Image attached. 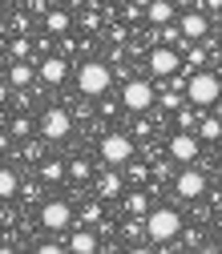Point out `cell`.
Segmentation results:
<instances>
[{
	"instance_id": "obj_30",
	"label": "cell",
	"mask_w": 222,
	"mask_h": 254,
	"mask_svg": "<svg viewBox=\"0 0 222 254\" xmlns=\"http://www.w3.org/2000/svg\"><path fill=\"white\" fill-rule=\"evenodd\" d=\"M218 157H222V149H218Z\"/></svg>"
},
{
	"instance_id": "obj_4",
	"label": "cell",
	"mask_w": 222,
	"mask_h": 254,
	"mask_svg": "<svg viewBox=\"0 0 222 254\" xmlns=\"http://www.w3.org/2000/svg\"><path fill=\"white\" fill-rule=\"evenodd\" d=\"M97 153H101L105 166H130L134 162V137L130 133H105Z\"/></svg>"
},
{
	"instance_id": "obj_12",
	"label": "cell",
	"mask_w": 222,
	"mask_h": 254,
	"mask_svg": "<svg viewBox=\"0 0 222 254\" xmlns=\"http://www.w3.org/2000/svg\"><path fill=\"white\" fill-rule=\"evenodd\" d=\"M37 77H41L45 85H61V81L69 77V61H65V57H45L41 69H37Z\"/></svg>"
},
{
	"instance_id": "obj_7",
	"label": "cell",
	"mask_w": 222,
	"mask_h": 254,
	"mask_svg": "<svg viewBox=\"0 0 222 254\" xmlns=\"http://www.w3.org/2000/svg\"><path fill=\"white\" fill-rule=\"evenodd\" d=\"M41 133H45V141H65V137L73 133V117H69V109H61V105L45 109V113H41Z\"/></svg>"
},
{
	"instance_id": "obj_21",
	"label": "cell",
	"mask_w": 222,
	"mask_h": 254,
	"mask_svg": "<svg viewBox=\"0 0 222 254\" xmlns=\"http://www.w3.org/2000/svg\"><path fill=\"white\" fill-rule=\"evenodd\" d=\"M194 109H198V105H190V101L178 109V129H198V113H194Z\"/></svg>"
},
{
	"instance_id": "obj_17",
	"label": "cell",
	"mask_w": 222,
	"mask_h": 254,
	"mask_svg": "<svg viewBox=\"0 0 222 254\" xmlns=\"http://www.w3.org/2000/svg\"><path fill=\"white\" fill-rule=\"evenodd\" d=\"M198 137L202 141H222V117H202L198 121Z\"/></svg>"
},
{
	"instance_id": "obj_14",
	"label": "cell",
	"mask_w": 222,
	"mask_h": 254,
	"mask_svg": "<svg viewBox=\"0 0 222 254\" xmlns=\"http://www.w3.org/2000/svg\"><path fill=\"white\" fill-rule=\"evenodd\" d=\"M69 250L73 254H93V250H97V234H93V230H73L69 234Z\"/></svg>"
},
{
	"instance_id": "obj_16",
	"label": "cell",
	"mask_w": 222,
	"mask_h": 254,
	"mask_svg": "<svg viewBox=\"0 0 222 254\" xmlns=\"http://www.w3.org/2000/svg\"><path fill=\"white\" fill-rule=\"evenodd\" d=\"M45 28H49V33H69V28H73V16L61 12V8H53V12H45Z\"/></svg>"
},
{
	"instance_id": "obj_1",
	"label": "cell",
	"mask_w": 222,
	"mask_h": 254,
	"mask_svg": "<svg viewBox=\"0 0 222 254\" xmlns=\"http://www.w3.org/2000/svg\"><path fill=\"white\" fill-rule=\"evenodd\" d=\"M218 97H222V77L218 73H206V69L190 73V81H186V101L190 105L206 109V105H218Z\"/></svg>"
},
{
	"instance_id": "obj_5",
	"label": "cell",
	"mask_w": 222,
	"mask_h": 254,
	"mask_svg": "<svg viewBox=\"0 0 222 254\" xmlns=\"http://www.w3.org/2000/svg\"><path fill=\"white\" fill-rule=\"evenodd\" d=\"M153 101H157V93H153L149 81H142V77H130V81H125V89H121V105L130 109V113H146Z\"/></svg>"
},
{
	"instance_id": "obj_25",
	"label": "cell",
	"mask_w": 222,
	"mask_h": 254,
	"mask_svg": "<svg viewBox=\"0 0 222 254\" xmlns=\"http://www.w3.org/2000/svg\"><path fill=\"white\" fill-rule=\"evenodd\" d=\"M28 129H33V121H28V117H16L12 121V137H28Z\"/></svg>"
},
{
	"instance_id": "obj_8",
	"label": "cell",
	"mask_w": 222,
	"mask_h": 254,
	"mask_svg": "<svg viewBox=\"0 0 222 254\" xmlns=\"http://www.w3.org/2000/svg\"><path fill=\"white\" fill-rule=\"evenodd\" d=\"M41 226L53 230V234H65V230L73 226V206H69V202H61V198L45 202V206H41Z\"/></svg>"
},
{
	"instance_id": "obj_26",
	"label": "cell",
	"mask_w": 222,
	"mask_h": 254,
	"mask_svg": "<svg viewBox=\"0 0 222 254\" xmlns=\"http://www.w3.org/2000/svg\"><path fill=\"white\" fill-rule=\"evenodd\" d=\"M81 222H85V226H93V222H101V210H97V206H85V210H81Z\"/></svg>"
},
{
	"instance_id": "obj_23",
	"label": "cell",
	"mask_w": 222,
	"mask_h": 254,
	"mask_svg": "<svg viewBox=\"0 0 222 254\" xmlns=\"http://www.w3.org/2000/svg\"><path fill=\"white\" fill-rule=\"evenodd\" d=\"M41 178L45 182H61V178H65V162H45L41 166Z\"/></svg>"
},
{
	"instance_id": "obj_19",
	"label": "cell",
	"mask_w": 222,
	"mask_h": 254,
	"mask_svg": "<svg viewBox=\"0 0 222 254\" xmlns=\"http://www.w3.org/2000/svg\"><path fill=\"white\" fill-rule=\"evenodd\" d=\"M97 194H101V198H117V194H121V178H117L113 170H109V174H101V182H97Z\"/></svg>"
},
{
	"instance_id": "obj_27",
	"label": "cell",
	"mask_w": 222,
	"mask_h": 254,
	"mask_svg": "<svg viewBox=\"0 0 222 254\" xmlns=\"http://www.w3.org/2000/svg\"><path fill=\"white\" fill-rule=\"evenodd\" d=\"M12 57L24 61V57H28V41H16V45H12Z\"/></svg>"
},
{
	"instance_id": "obj_20",
	"label": "cell",
	"mask_w": 222,
	"mask_h": 254,
	"mask_svg": "<svg viewBox=\"0 0 222 254\" xmlns=\"http://www.w3.org/2000/svg\"><path fill=\"white\" fill-rule=\"evenodd\" d=\"M125 214H134V218H146V214H149V202H146L142 190H134V194L125 198Z\"/></svg>"
},
{
	"instance_id": "obj_24",
	"label": "cell",
	"mask_w": 222,
	"mask_h": 254,
	"mask_svg": "<svg viewBox=\"0 0 222 254\" xmlns=\"http://www.w3.org/2000/svg\"><path fill=\"white\" fill-rule=\"evenodd\" d=\"M186 61H190V69H202V65H206V49L190 41V53H186Z\"/></svg>"
},
{
	"instance_id": "obj_28",
	"label": "cell",
	"mask_w": 222,
	"mask_h": 254,
	"mask_svg": "<svg viewBox=\"0 0 222 254\" xmlns=\"http://www.w3.org/2000/svg\"><path fill=\"white\" fill-rule=\"evenodd\" d=\"M8 101V81H0V105Z\"/></svg>"
},
{
	"instance_id": "obj_18",
	"label": "cell",
	"mask_w": 222,
	"mask_h": 254,
	"mask_svg": "<svg viewBox=\"0 0 222 254\" xmlns=\"http://www.w3.org/2000/svg\"><path fill=\"white\" fill-rule=\"evenodd\" d=\"M16 190H20V178H16L8 166H0V202H8Z\"/></svg>"
},
{
	"instance_id": "obj_22",
	"label": "cell",
	"mask_w": 222,
	"mask_h": 254,
	"mask_svg": "<svg viewBox=\"0 0 222 254\" xmlns=\"http://www.w3.org/2000/svg\"><path fill=\"white\" fill-rule=\"evenodd\" d=\"M89 174H93V166L85 162V157H77V162H69V178H73V182H89Z\"/></svg>"
},
{
	"instance_id": "obj_6",
	"label": "cell",
	"mask_w": 222,
	"mask_h": 254,
	"mask_svg": "<svg viewBox=\"0 0 222 254\" xmlns=\"http://www.w3.org/2000/svg\"><path fill=\"white\" fill-rule=\"evenodd\" d=\"M198 153H202V137H198V129H178V133L170 137V157H174V162L194 166Z\"/></svg>"
},
{
	"instance_id": "obj_29",
	"label": "cell",
	"mask_w": 222,
	"mask_h": 254,
	"mask_svg": "<svg viewBox=\"0 0 222 254\" xmlns=\"http://www.w3.org/2000/svg\"><path fill=\"white\" fill-rule=\"evenodd\" d=\"M0 12H4V0H0Z\"/></svg>"
},
{
	"instance_id": "obj_15",
	"label": "cell",
	"mask_w": 222,
	"mask_h": 254,
	"mask_svg": "<svg viewBox=\"0 0 222 254\" xmlns=\"http://www.w3.org/2000/svg\"><path fill=\"white\" fill-rule=\"evenodd\" d=\"M33 65H28V61H16V65L8 69V85H16V89H28V85H33Z\"/></svg>"
},
{
	"instance_id": "obj_3",
	"label": "cell",
	"mask_w": 222,
	"mask_h": 254,
	"mask_svg": "<svg viewBox=\"0 0 222 254\" xmlns=\"http://www.w3.org/2000/svg\"><path fill=\"white\" fill-rule=\"evenodd\" d=\"M182 234V214L170 210V206H157L146 214V238L149 242H174Z\"/></svg>"
},
{
	"instance_id": "obj_2",
	"label": "cell",
	"mask_w": 222,
	"mask_h": 254,
	"mask_svg": "<svg viewBox=\"0 0 222 254\" xmlns=\"http://www.w3.org/2000/svg\"><path fill=\"white\" fill-rule=\"evenodd\" d=\"M113 85V69L105 65V61H85V65L77 69V89L81 97H105Z\"/></svg>"
},
{
	"instance_id": "obj_13",
	"label": "cell",
	"mask_w": 222,
	"mask_h": 254,
	"mask_svg": "<svg viewBox=\"0 0 222 254\" xmlns=\"http://www.w3.org/2000/svg\"><path fill=\"white\" fill-rule=\"evenodd\" d=\"M146 16H149V24H174L178 20V8H174V0H149Z\"/></svg>"
},
{
	"instance_id": "obj_11",
	"label": "cell",
	"mask_w": 222,
	"mask_h": 254,
	"mask_svg": "<svg viewBox=\"0 0 222 254\" xmlns=\"http://www.w3.org/2000/svg\"><path fill=\"white\" fill-rule=\"evenodd\" d=\"M178 28H182L186 41H202V37L210 33V16H206V12H182V16H178Z\"/></svg>"
},
{
	"instance_id": "obj_9",
	"label": "cell",
	"mask_w": 222,
	"mask_h": 254,
	"mask_svg": "<svg viewBox=\"0 0 222 254\" xmlns=\"http://www.w3.org/2000/svg\"><path fill=\"white\" fill-rule=\"evenodd\" d=\"M178 69H182V53H178L174 45L149 49V73H153V77H174Z\"/></svg>"
},
{
	"instance_id": "obj_10",
	"label": "cell",
	"mask_w": 222,
	"mask_h": 254,
	"mask_svg": "<svg viewBox=\"0 0 222 254\" xmlns=\"http://www.w3.org/2000/svg\"><path fill=\"white\" fill-rule=\"evenodd\" d=\"M174 190H178V198L194 202V198H202V194H206V174H202V170H194V166H186V170L174 178Z\"/></svg>"
}]
</instances>
